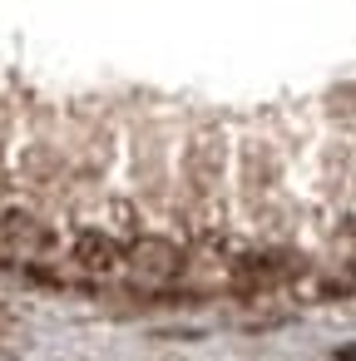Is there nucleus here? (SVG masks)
<instances>
[{
  "label": "nucleus",
  "mask_w": 356,
  "mask_h": 361,
  "mask_svg": "<svg viewBox=\"0 0 356 361\" xmlns=\"http://www.w3.org/2000/svg\"><path fill=\"white\" fill-rule=\"evenodd\" d=\"M223 164H228V139L218 124H203L188 149H183V193L193 208H208L223 188Z\"/></svg>",
  "instance_id": "nucleus-1"
},
{
  "label": "nucleus",
  "mask_w": 356,
  "mask_h": 361,
  "mask_svg": "<svg viewBox=\"0 0 356 361\" xmlns=\"http://www.w3.org/2000/svg\"><path fill=\"white\" fill-rule=\"evenodd\" d=\"M55 247H60V233L40 213L0 203V252L6 257H50Z\"/></svg>",
  "instance_id": "nucleus-2"
},
{
  "label": "nucleus",
  "mask_w": 356,
  "mask_h": 361,
  "mask_svg": "<svg viewBox=\"0 0 356 361\" xmlns=\"http://www.w3.org/2000/svg\"><path fill=\"white\" fill-rule=\"evenodd\" d=\"M124 267L134 277H149V282H173L183 267H188V252L183 243L164 238V233H129L124 243Z\"/></svg>",
  "instance_id": "nucleus-3"
},
{
  "label": "nucleus",
  "mask_w": 356,
  "mask_h": 361,
  "mask_svg": "<svg viewBox=\"0 0 356 361\" xmlns=\"http://www.w3.org/2000/svg\"><path fill=\"white\" fill-rule=\"evenodd\" d=\"M70 262L85 272V277H114L124 267V243L104 228H80L75 243H70Z\"/></svg>",
  "instance_id": "nucleus-4"
},
{
  "label": "nucleus",
  "mask_w": 356,
  "mask_h": 361,
  "mask_svg": "<svg viewBox=\"0 0 356 361\" xmlns=\"http://www.w3.org/2000/svg\"><path fill=\"white\" fill-rule=\"evenodd\" d=\"M238 178H243V198L247 203H262L277 183V164H272V149L262 139H247L243 154H238Z\"/></svg>",
  "instance_id": "nucleus-5"
},
{
  "label": "nucleus",
  "mask_w": 356,
  "mask_h": 361,
  "mask_svg": "<svg viewBox=\"0 0 356 361\" xmlns=\"http://www.w3.org/2000/svg\"><path fill=\"white\" fill-rule=\"evenodd\" d=\"M292 257L287 252H257V257H238V287H272L282 277H292Z\"/></svg>",
  "instance_id": "nucleus-6"
}]
</instances>
